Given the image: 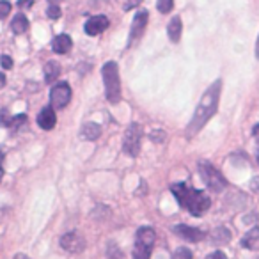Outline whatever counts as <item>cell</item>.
Instances as JSON below:
<instances>
[{"instance_id": "7", "label": "cell", "mask_w": 259, "mask_h": 259, "mask_svg": "<svg viewBox=\"0 0 259 259\" xmlns=\"http://www.w3.org/2000/svg\"><path fill=\"white\" fill-rule=\"evenodd\" d=\"M71 100V87L68 82H59L50 91V103L54 108H64Z\"/></svg>"}, {"instance_id": "28", "label": "cell", "mask_w": 259, "mask_h": 259, "mask_svg": "<svg viewBox=\"0 0 259 259\" xmlns=\"http://www.w3.org/2000/svg\"><path fill=\"white\" fill-rule=\"evenodd\" d=\"M0 64H2V68L4 69H11L13 68V59L9 57V55H2V57H0Z\"/></svg>"}, {"instance_id": "11", "label": "cell", "mask_w": 259, "mask_h": 259, "mask_svg": "<svg viewBox=\"0 0 259 259\" xmlns=\"http://www.w3.org/2000/svg\"><path fill=\"white\" fill-rule=\"evenodd\" d=\"M174 233H176L180 238H183V240L192 241V243L204 240V236H206L201 229H197V227H190V226H187V224H180V226H176L174 227Z\"/></svg>"}, {"instance_id": "15", "label": "cell", "mask_w": 259, "mask_h": 259, "mask_svg": "<svg viewBox=\"0 0 259 259\" xmlns=\"http://www.w3.org/2000/svg\"><path fill=\"white\" fill-rule=\"evenodd\" d=\"M100 135H101V128L96 122H85L80 128V137L85 139V141H96Z\"/></svg>"}, {"instance_id": "37", "label": "cell", "mask_w": 259, "mask_h": 259, "mask_svg": "<svg viewBox=\"0 0 259 259\" xmlns=\"http://www.w3.org/2000/svg\"><path fill=\"white\" fill-rule=\"evenodd\" d=\"M15 259H30V257H29V255H25V254H16Z\"/></svg>"}, {"instance_id": "34", "label": "cell", "mask_w": 259, "mask_h": 259, "mask_svg": "<svg viewBox=\"0 0 259 259\" xmlns=\"http://www.w3.org/2000/svg\"><path fill=\"white\" fill-rule=\"evenodd\" d=\"M252 188H254L255 192H259V178H255L254 183H252Z\"/></svg>"}, {"instance_id": "6", "label": "cell", "mask_w": 259, "mask_h": 259, "mask_svg": "<svg viewBox=\"0 0 259 259\" xmlns=\"http://www.w3.org/2000/svg\"><path fill=\"white\" fill-rule=\"evenodd\" d=\"M141 141H142V126L139 122H132L124 132V141L122 149L128 156L135 158L141 153Z\"/></svg>"}, {"instance_id": "27", "label": "cell", "mask_w": 259, "mask_h": 259, "mask_svg": "<svg viewBox=\"0 0 259 259\" xmlns=\"http://www.w3.org/2000/svg\"><path fill=\"white\" fill-rule=\"evenodd\" d=\"M149 137H151V141H153V142H163V141H165V134H163L162 130H156V132H151V135H149Z\"/></svg>"}, {"instance_id": "1", "label": "cell", "mask_w": 259, "mask_h": 259, "mask_svg": "<svg viewBox=\"0 0 259 259\" xmlns=\"http://www.w3.org/2000/svg\"><path fill=\"white\" fill-rule=\"evenodd\" d=\"M220 91H222V80H215L208 89L204 91L201 101H199L197 108L194 112V117H192L190 124L187 128V135L192 137V135L199 134L204 124L217 114L219 110V103H220Z\"/></svg>"}, {"instance_id": "2", "label": "cell", "mask_w": 259, "mask_h": 259, "mask_svg": "<svg viewBox=\"0 0 259 259\" xmlns=\"http://www.w3.org/2000/svg\"><path fill=\"white\" fill-rule=\"evenodd\" d=\"M170 192L176 197V201L180 202L181 208H187L194 217H201L211 206L209 197L202 190H195V188L187 187L185 183H176L170 187Z\"/></svg>"}, {"instance_id": "36", "label": "cell", "mask_w": 259, "mask_h": 259, "mask_svg": "<svg viewBox=\"0 0 259 259\" xmlns=\"http://www.w3.org/2000/svg\"><path fill=\"white\" fill-rule=\"evenodd\" d=\"M255 59H259V36H257V41H255Z\"/></svg>"}, {"instance_id": "24", "label": "cell", "mask_w": 259, "mask_h": 259, "mask_svg": "<svg viewBox=\"0 0 259 259\" xmlns=\"http://www.w3.org/2000/svg\"><path fill=\"white\" fill-rule=\"evenodd\" d=\"M48 18L50 20H59L61 18V8H59L57 4H50V8H48Z\"/></svg>"}, {"instance_id": "5", "label": "cell", "mask_w": 259, "mask_h": 259, "mask_svg": "<svg viewBox=\"0 0 259 259\" xmlns=\"http://www.w3.org/2000/svg\"><path fill=\"white\" fill-rule=\"evenodd\" d=\"M197 169H199V174H201L202 181H204V185L209 190L222 192L224 188L227 187V181H226V178L222 176V172H220L219 169H215L209 162H206V160L199 162Z\"/></svg>"}, {"instance_id": "12", "label": "cell", "mask_w": 259, "mask_h": 259, "mask_svg": "<svg viewBox=\"0 0 259 259\" xmlns=\"http://www.w3.org/2000/svg\"><path fill=\"white\" fill-rule=\"evenodd\" d=\"M37 124L43 130H52L57 124V117H55L54 107H45L43 110L37 114Z\"/></svg>"}, {"instance_id": "8", "label": "cell", "mask_w": 259, "mask_h": 259, "mask_svg": "<svg viewBox=\"0 0 259 259\" xmlns=\"http://www.w3.org/2000/svg\"><path fill=\"white\" fill-rule=\"evenodd\" d=\"M61 247L64 248L69 254H80V252L85 248V238L78 233V231H71V233H66L61 238Z\"/></svg>"}, {"instance_id": "4", "label": "cell", "mask_w": 259, "mask_h": 259, "mask_svg": "<svg viewBox=\"0 0 259 259\" xmlns=\"http://www.w3.org/2000/svg\"><path fill=\"white\" fill-rule=\"evenodd\" d=\"M156 234L151 227H141L135 234V247H134V259H149L151 257L153 247H155Z\"/></svg>"}, {"instance_id": "29", "label": "cell", "mask_w": 259, "mask_h": 259, "mask_svg": "<svg viewBox=\"0 0 259 259\" xmlns=\"http://www.w3.org/2000/svg\"><path fill=\"white\" fill-rule=\"evenodd\" d=\"M206 259H227V255L224 254L222 250H215V252H211L209 255H206Z\"/></svg>"}, {"instance_id": "21", "label": "cell", "mask_w": 259, "mask_h": 259, "mask_svg": "<svg viewBox=\"0 0 259 259\" xmlns=\"http://www.w3.org/2000/svg\"><path fill=\"white\" fill-rule=\"evenodd\" d=\"M172 259H194V254H192L190 248L180 247V248H178V250L172 254Z\"/></svg>"}, {"instance_id": "13", "label": "cell", "mask_w": 259, "mask_h": 259, "mask_svg": "<svg viewBox=\"0 0 259 259\" xmlns=\"http://www.w3.org/2000/svg\"><path fill=\"white\" fill-rule=\"evenodd\" d=\"M71 47H73V41L68 34H59V36H55L54 41H52V50L59 55L68 54V52L71 50Z\"/></svg>"}, {"instance_id": "19", "label": "cell", "mask_w": 259, "mask_h": 259, "mask_svg": "<svg viewBox=\"0 0 259 259\" xmlns=\"http://www.w3.org/2000/svg\"><path fill=\"white\" fill-rule=\"evenodd\" d=\"M211 238H213V241H215V243H226V241H229L231 234H229V231H227V229L220 227V229H215V231H213Z\"/></svg>"}, {"instance_id": "17", "label": "cell", "mask_w": 259, "mask_h": 259, "mask_svg": "<svg viewBox=\"0 0 259 259\" xmlns=\"http://www.w3.org/2000/svg\"><path fill=\"white\" fill-rule=\"evenodd\" d=\"M59 75H61V66H59V62L48 61L47 64H45V82L54 83L55 80L59 78Z\"/></svg>"}, {"instance_id": "25", "label": "cell", "mask_w": 259, "mask_h": 259, "mask_svg": "<svg viewBox=\"0 0 259 259\" xmlns=\"http://www.w3.org/2000/svg\"><path fill=\"white\" fill-rule=\"evenodd\" d=\"M27 122V115L25 114H20V115H15V117L11 119V128L18 130L22 124H25Z\"/></svg>"}, {"instance_id": "18", "label": "cell", "mask_w": 259, "mask_h": 259, "mask_svg": "<svg viewBox=\"0 0 259 259\" xmlns=\"http://www.w3.org/2000/svg\"><path fill=\"white\" fill-rule=\"evenodd\" d=\"M27 29H29V20H27V16L25 15H16L15 18H13V22H11V30L15 34H23V32H27Z\"/></svg>"}, {"instance_id": "9", "label": "cell", "mask_w": 259, "mask_h": 259, "mask_svg": "<svg viewBox=\"0 0 259 259\" xmlns=\"http://www.w3.org/2000/svg\"><path fill=\"white\" fill-rule=\"evenodd\" d=\"M148 20H149V13L146 11V9H141V11H137L134 22H132V29H130L128 47H132L135 41L141 39V36L144 34V30H146V25H148Z\"/></svg>"}, {"instance_id": "35", "label": "cell", "mask_w": 259, "mask_h": 259, "mask_svg": "<svg viewBox=\"0 0 259 259\" xmlns=\"http://www.w3.org/2000/svg\"><path fill=\"white\" fill-rule=\"evenodd\" d=\"M4 85H6V75L0 73V87H4Z\"/></svg>"}, {"instance_id": "20", "label": "cell", "mask_w": 259, "mask_h": 259, "mask_svg": "<svg viewBox=\"0 0 259 259\" xmlns=\"http://www.w3.org/2000/svg\"><path fill=\"white\" fill-rule=\"evenodd\" d=\"M172 8H174V0H158V2H156V9H158L162 15L170 13Z\"/></svg>"}, {"instance_id": "3", "label": "cell", "mask_w": 259, "mask_h": 259, "mask_svg": "<svg viewBox=\"0 0 259 259\" xmlns=\"http://www.w3.org/2000/svg\"><path fill=\"white\" fill-rule=\"evenodd\" d=\"M101 75H103L105 96H107V100L110 101L112 105L119 103V101H121V78H119L117 62H114V61L105 62L103 69H101Z\"/></svg>"}, {"instance_id": "10", "label": "cell", "mask_w": 259, "mask_h": 259, "mask_svg": "<svg viewBox=\"0 0 259 259\" xmlns=\"http://www.w3.org/2000/svg\"><path fill=\"white\" fill-rule=\"evenodd\" d=\"M107 29H108V18L103 15L91 16L85 22V25H83V30H85L87 36H98V34L105 32Z\"/></svg>"}, {"instance_id": "33", "label": "cell", "mask_w": 259, "mask_h": 259, "mask_svg": "<svg viewBox=\"0 0 259 259\" xmlns=\"http://www.w3.org/2000/svg\"><path fill=\"white\" fill-rule=\"evenodd\" d=\"M252 134H254V139L257 141V144H259V124H255V126H254V130H252Z\"/></svg>"}, {"instance_id": "23", "label": "cell", "mask_w": 259, "mask_h": 259, "mask_svg": "<svg viewBox=\"0 0 259 259\" xmlns=\"http://www.w3.org/2000/svg\"><path fill=\"white\" fill-rule=\"evenodd\" d=\"M9 13H11V2L0 0V18H8Z\"/></svg>"}, {"instance_id": "30", "label": "cell", "mask_w": 259, "mask_h": 259, "mask_svg": "<svg viewBox=\"0 0 259 259\" xmlns=\"http://www.w3.org/2000/svg\"><path fill=\"white\" fill-rule=\"evenodd\" d=\"M34 6V0H18L20 9H30Z\"/></svg>"}, {"instance_id": "16", "label": "cell", "mask_w": 259, "mask_h": 259, "mask_svg": "<svg viewBox=\"0 0 259 259\" xmlns=\"http://www.w3.org/2000/svg\"><path fill=\"white\" fill-rule=\"evenodd\" d=\"M241 245H243L245 248H248V250H257L259 248V227H254V229L248 231V233L243 236V240H241Z\"/></svg>"}, {"instance_id": "32", "label": "cell", "mask_w": 259, "mask_h": 259, "mask_svg": "<svg viewBox=\"0 0 259 259\" xmlns=\"http://www.w3.org/2000/svg\"><path fill=\"white\" fill-rule=\"evenodd\" d=\"M2 165H4V153L0 151V181H2V176H4V169H2Z\"/></svg>"}, {"instance_id": "31", "label": "cell", "mask_w": 259, "mask_h": 259, "mask_svg": "<svg viewBox=\"0 0 259 259\" xmlns=\"http://www.w3.org/2000/svg\"><path fill=\"white\" fill-rule=\"evenodd\" d=\"M142 0H128L124 4V11H130V9H134V8H137L139 4H141Z\"/></svg>"}, {"instance_id": "38", "label": "cell", "mask_w": 259, "mask_h": 259, "mask_svg": "<svg viewBox=\"0 0 259 259\" xmlns=\"http://www.w3.org/2000/svg\"><path fill=\"white\" fill-rule=\"evenodd\" d=\"M257 163H259V155H257Z\"/></svg>"}, {"instance_id": "22", "label": "cell", "mask_w": 259, "mask_h": 259, "mask_svg": "<svg viewBox=\"0 0 259 259\" xmlns=\"http://www.w3.org/2000/svg\"><path fill=\"white\" fill-rule=\"evenodd\" d=\"M107 255L110 259H122V252L119 250V247L115 243H110L107 248Z\"/></svg>"}, {"instance_id": "26", "label": "cell", "mask_w": 259, "mask_h": 259, "mask_svg": "<svg viewBox=\"0 0 259 259\" xmlns=\"http://www.w3.org/2000/svg\"><path fill=\"white\" fill-rule=\"evenodd\" d=\"M11 119H13V115H9L8 110L0 112V126H11Z\"/></svg>"}, {"instance_id": "14", "label": "cell", "mask_w": 259, "mask_h": 259, "mask_svg": "<svg viewBox=\"0 0 259 259\" xmlns=\"http://www.w3.org/2000/svg\"><path fill=\"white\" fill-rule=\"evenodd\" d=\"M181 32H183V23H181L180 16H174L167 25V36L172 43H178L181 39Z\"/></svg>"}]
</instances>
